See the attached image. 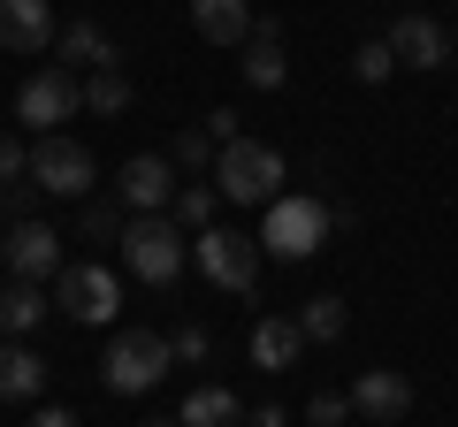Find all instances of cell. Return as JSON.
<instances>
[{
  "label": "cell",
  "instance_id": "10",
  "mask_svg": "<svg viewBox=\"0 0 458 427\" xmlns=\"http://www.w3.org/2000/svg\"><path fill=\"white\" fill-rule=\"evenodd\" d=\"M0 260H8L16 282H47V275H62V237H54L47 222H16L8 245H0Z\"/></svg>",
  "mask_w": 458,
  "mask_h": 427
},
{
  "label": "cell",
  "instance_id": "24",
  "mask_svg": "<svg viewBox=\"0 0 458 427\" xmlns=\"http://www.w3.org/2000/svg\"><path fill=\"white\" fill-rule=\"evenodd\" d=\"M214 206H222V191H214V183H191V191H176V206H168V222H176V230H214Z\"/></svg>",
  "mask_w": 458,
  "mask_h": 427
},
{
  "label": "cell",
  "instance_id": "17",
  "mask_svg": "<svg viewBox=\"0 0 458 427\" xmlns=\"http://www.w3.org/2000/svg\"><path fill=\"white\" fill-rule=\"evenodd\" d=\"M47 389V359L38 351H23L16 336H0V405H23V397Z\"/></svg>",
  "mask_w": 458,
  "mask_h": 427
},
{
  "label": "cell",
  "instance_id": "7",
  "mask_svg": "<svg viewBox=\"0 0 458 427\" xmlns=\"http://www.w3.org/2000/svg\"><path fill=\"white\" fill-rule=\"evenodd\" d=\"M31 183L47 198H84L99 183V168H92V153H84L77 138L54 130V138H31Z\"/></svg>",
  "mask_w": 458,
  "mask_h": 427
},
{
  "label": "cell",
  "instance_id": "6",
  "mask_svg": "<svg viewBox=\"0 0 458 427\" xmlns=\"http://www.w3.org/2000/svg\"><path fill=\"white\" fill-rule=\"evenodd\" d=\"M54 306H62L69 321H84V329H107L114 313H123V275L99 267V260L62 267V275H54Z\"/></svg>",
  "mask_w": 458,
  "mask_h": 427
},
{
  "label": "cell",
  "instance_id": "25",
  "mask_svg": "<svg viewBox=\"0 0 458 427\" xmlns=\"http://www.w3.org/2000/svg\"><path fill=\"white\" fill-rule=\"evenodd\" d=\"M214 153H222V146H214V138H207V130L191 122V130H176L168 161H176V176H214Z\"/></svg>",
  "mask_w": 458,
  "mask_h": 427
},
{
  "label": "cell",
  "instance_id": "15",
  "mask_svg": "<svg viewBox=\"0 0 458 427\" xmlns=\"http://www.w3.org/2000/svg\"><path fill=\"white\" fill-rule=\"evenodd\" d=\"M237 69H245V84H260V92H283V84H291V54H283L276 23H252V38L237 46Z\"/></svg>",
  "mask_w": 458,
  "mask_h": 427
},
{
  "label": "cell",
  "instance_id": "23",
  "mask_svg": "<svg viewBox=\"0 0 458 427\" xmlns=\"http://www.w3.org/2000/svg\"><path fill=\"white\" fill-rule=\"evenodd\" d=\"M131 77H123V69H92V84H84V107H92V115H131Z\"/></svg>",
  "mask_w": 458,
  "mask_h": 427
},
{
  "label": "cell",
  "instance_id": "12",
  "mask_svg": "<svg viewBox=\"0 0 458 427\" xmlns=\"http://www.w3.org/2000/svg\"><path fill=\"white\" fill-rule=\"evenodd\" d=\"M390 54H397V69H443L451 62V38H443V23L436 16H397L390 23Z\"/></svg>",
  "mask_w": 458,
  "mask_h": 427
},
{
  "label": "cell",
  "instance_id": "32",
  "mask_svg": "<svg viewBox=\"0 0 458 427\" xmlns=\"http://www.w3.org/2000/svg\"><path fill=\"white\" fill-rule=\"evenodd\" d=\"M245 427H291V412H283V405H252Z\"/></svg>",
  "mask_w": 458,
  "mask_h": 427
},
{
  "label": "cell",
  "instance_id": "18",
  "mask_svg": "<svg viewBox=\"0 0 458 427\" xmlns=\"http://www.w3.org/2000/svg\"><path fill=\"white\" fill-rule=\"evenodd\" d=\"M54 54H62V69H114L123 62L99 23H62V31H54Z\"/></svg>",
  "mask_w": 458,
  "mask_h": 427
},
{
  "label": "cell",
  "instance_id": "14",
  "mask_svg": "<svg viewBox=\"0 0 458 427\" xmlns=\"http://www.w3.org/2000/svg\"><path fill=\"white\" fill-rule=\"evenodd\" d=\"M0 46L8 54H47L54 46V8L47 0H0Z\"/></svg>",
  "mask_w": 458,
  "mask_h": 427
},
{
  "label": "cell",
  "instance_id": "4",
  "mask_svg": "<svg viewBox=\"0 0 458 427\" xmlns=\"http://www.w3.org/2000/svg\"><path fill=\"white\" fill-rule=\"evenodd\" d=\"M183 260H191V237L168 222V214H131V230H123V267H131L138 282H176Z\"/></svg>",
  "mask_w": 458,
  "mask_h": 427
},
{
  "label": "cell",
  "instance_id": "11",
  "mask_svg": "<svg viewBox=\"0 0 458 427\" xmlns=\"http://www.w3.org/2000/svg\"><path fill=\"white\" fill-rule=\"evenodd\" d=\"M352 412L375 420V427H397V420L412 412V381L397 374V366H367V374L352 381Z\"/></svg>",
  "mask_w": 458,
  "mask_h": 427
},
{
  "label": "cell",
  "instance_id": "5",
  "mask_svg": "<svg viewBox=\"0 0 458 427\" xmlns=\"http://www.w3.org/2000/svg\"><path fill=\"white\" fill-rule=\"evenodd\" d=\"M191 260L214 290L229 297H252L260 290V237H237V230H199L191 237Z\"/></svg>",
  "mask_w": 458,
  "mask_h": 427
},
{
  "label": "cell",
  "instance_id": "1",
  "mask_svg": "<svg viewBox=\"0 0 458 427\" xmlns=\"http://www.w3.org/2000/svg\"><path fill=\"white\" fill-rule=\"evenodd\" d=\"M214 191L229 198V206H276L283 198V153L260 146V138H229L222 153H214Z\"/></svg>",
  "mask_w": 458,
  "mask_h": 427
},
{
  "label": "cell",
  "instance_id": "30",
  "mask_svg": "<svg viewBox=\"0 0 458 427\" xmlns=\"http://www.w3.org/2000/svg\"><path fill=\"white\" fill-rule=\"evenodd\" d=\"M31 206H38V183H31V176L0 191V214H8V222H31Z\"/></svg>",
  "mask_w": 458,
  "mask_h": 427
},
{
  "label": "cell",
  "instance_id": "3",
  "mask_svg": "<svg viewBox=\"0 0 458 427\" xmlns=\"http://www.w3.org/2000/svg\"><path fill=\"white\" fill-rule=\"evenodd\" d=\"M328 222H336V214L321 206V198H306V191H291V198H276V206H267V222H260V252L267 260H313V252L328 245Z\"/></svg>",
  "mask_w": 458,
  "mask_h": 427
},
{
  "label": "cell",
  "instance_id": "9",
  "mask_svg": "<svg viewBox=\"0 0 458 427\" xmlns=\"http://www.w3.org/2000/svg\"><path fill=\"white\" fill-rule=\"evenodd\" d=\"M114 198L131 214H168L176 206V161H168V153H131L123 176H114Z\"/></svg>",
  "mask_w": 458,
  "mask_h": 427
},
{
  "label": "cell",
  "instance_id": "22",
  "mask_svg": "<svg viewBox=\"0 0 458 427\" xmlns=\"http://www.w3.org/2000/svg\"><path fill=\"white\" fill-rule=\"evenodd\" d=\"M92 245H123V230H131V206L123 198H84V222H77Z\"/></svg>",
  "mask_w": 458,
  "mask_h": 427
},
{
  "label": "cell",
  "instance_id": "8",
  "mask_svg": "<svg viewBox=\"0 0 458 427\" xmlns=\"http://www.w3.org/2000/svg\"><path fill=\"white\" fill-rule=\"evenodd\" d=\"M77 107H84V84L69 77L62 62H54V69H38V77L16 92V122H23V130H38V138H54V122H69Z\"/></svg>",
  "mask_w": 458,
  "mask_h": 427
},
{
  "label": "cell",
  "instance_id": "20",
  "mask_svg": "<svg viewBox=\"0 0 458 427\" xmlns=\"http://www.w3.org/2000/svg\"><path fill=\"white\" fill-rule=\"evenodd\" d=\"M47 321V282H8L0 290V336H31Z\"/></svg>",
  "mask_w": 458,
  "mask_h": 427
},
{
  "label": "cell",
  "instance_id": "2",
  "mask_svg": "<svg viewBox=\"0 0 458 427\" xmlns=\"http://www.w3.org/2000/svg\"><path fill=\"white\" fill-rule=\"evenodd\" d=\"M168 366H176L168 336H153V329H123V336H107L99 381H107L114 397H146V389H161V381H168Z\"/></svg>",
  "mask_w": 458,
  "mask_h": 427
},
{
  "label": "cell",
  "instance_id": "16",
  "mask_svg": "<svg viewBox=\"0 0 458 427\" xmlns=\"http://www.w3.org/2000/svg\"><path fill=\"white\" fill-rule=\"evenodd\" d=\"M191 23L207 46H245L260 16H252V0H191Z\"/></svg>",
  "mask_w": 458,
  "mask_h": 427
},
{
  "label": "cell",
  "instance_id": "31",
  "mask_svg": "<svg viewBox=\"0 0 458 427\" xmlns=\"http://www.w3.org/2000/svg\"><path fill=\"white\" fill-rule=\"evenodd\" d=\"M199 130H207V138H214V146H229V138H237V115H229V107H214V115H207V122H199Z\"/></svg>",
  "mask_w": 458,
  "mask_h": 427
},
{
  "label": "cell",
  "instance_id": "34",
  "mask_svg": "<svg viewBox=\"0 0 458 427\" xmlns=\"http://www.w3.org/2000/svg\"><path fill=\"white\" fill-rule=\"evenodd\" d=\"M138 427H176V420H138Z\"/></svg>",
  "mask_w": 458,
  "mask_h": 427
},
{
  "label": "cell",
  "instance_id": "13",
  "mask_svg": "<svg viewBox=\"0 0 458 427\" xmlns=\"http://www.w3.org/2000/svg\"><path fill=\"white\" fill-rule=\"evenodd\" d=\"M306 359V329H298V313H267L260 329H252V366L260 374H291Z\"/></svg>",
  "mask_w": 458,
  "mask_h": 427
},
{
  "label": "cell",
  "instance_id": "21",
  "mask_svg": "<svg viewBox=\"0 0 458 427\" xmlns=\"http://www.w3.org/2000/svg\"><path fill=\"white\" fill-rule=\"evenodd\" d=\"M298 329H306V344H336V336L352 329V306H344V297H306V306H298Z\"/></svg>",
  "mask_w": 458,
  "mask_h": 427
},
{
  "label": "cell",
  "instance_id": "33",
  "mask_svg": "<svg viewBox=\"0 0 458 427\" xmlns=\"http://www.w3.org/2000/svg\"><path fill=\"white\" fill-rule=\"evenodd\" d=\"M31 427H77V412H69V405H47V412H31Z\"/></svg>",
  "mask_w": 458,
  "mask_h": 427
},
{
  "label": "cell",
  "instance_id": "19",
  "mask_svg": "<svg viewBox=\"0 0 458 427\" xmlns=\"http://www.w3.org/2000/svg\"><path fill=\"white\" fill-rule=\"evenodd\" d=\"M176 427H245V405H237V397L222 389V381H207V389H191V397H183Z\"/></svg>",
  "mask_w": 458,
  "mask_h": 427
},
{
  "label": "cell",
  "instance_id": "27",
  "mask_svg": "<svg viewBox=\"0 0 458 427\" xmlns=\"http://www.w3.org/2000/svg\"><path fill=\"white\" fill-rule=\"evenodd\" d=\"M168 351H176V366H207L214 359V336L199 329V321H183V329L168 336Z\"/></svg>",
  "mask_w": 458,
  "mask_h": 427
},
{
  "label": "cell",
  "instance_id": "26",
  "mask_svg": "<svg viewBox=\"0 0 458 427\" xmlns=\"http://www.w3.org/2000/svg\"><path fill=\"white\" fill-rule=\"evenodd\" d=\"M352 77H360V84H390V77H397V54H390V38H367V46L352 54Z\"/></svg>",
  "mask_w": 458,
  "mask_h": 427
},
{
  "label": "cell",
  "instance_id": "28",
  "mask_svg": "<svg viewBox=\"0 0 458 427\" xmlns=\"http://www.w3.org/2000/svg\"><path fill=\"white\" fill-rule=\"evenodd\" d=\"M344 420H352V397H344V389H321L306 405V427H344Z\"/></svg>",
  "mask_w": 458,
  "mask_h": 427
},
{
  "label": "cell",
  "instance_id": "29",
  "mask_svg": "<svg viewBox=\"0 0 458 427\" xmlns=\"http://www.w3.org/2000/svg\"><path fill=\"white\" fill-rule=\"evenodd\" d=\"M23 176H31V146L16 130H0V183H23Z\"/></svg>",
  "mask_w": 458,
  "mask_h": 427
}]
</instances>
